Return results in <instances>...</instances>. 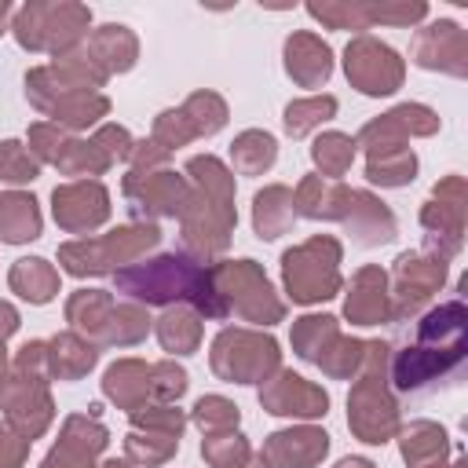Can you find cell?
Returning a JSON list of instances; mask_svg holds the SVG:
<instances>
[{
	"instance_id": "obj_1",
	"label": "cell",
	"mask_w": 468,
	"mask_h": 468,
	"mask_svg": "<svg viewBox=\"0 0 468 468\" xmlns=\"http://www.w3.org/2000/svg\"><path fill=\"white\" fill-rule=\"evenodd\" d=\"M464 358V307L446 303L431 311L417 325V340L406 344L395 358V384L399 391H428L446 373L461 369Z\"/></svg>"
},
{
	"instance_id": "obj_2",
	"label": "cell",
	"mask_w": 468,
	"mask_h": 468,
	"mask_svg": "<svg viewBox=\"0 0 468 468\" xmlns=\"http://www.w3.org/2000/svg\"><path fill=\"white\" fill-rule=\"evenodd\" d=\"M121 289H128L132 296L146 300V303H161L168 296H190L201 311L208 314H223V307L212 300L208 285H205V274L194 271L186 260L179 256H161V260H150L146 267H135V271H124L121 278Z\"/></svg>"
},
{
	"instance_id": "obj_3",
	"label": "cell",
	"mask_w": 468,
	"mask_h": 468,
	"mask_svg": "<svg viewBox=\"0 0 468 468\" xmlns=\"http://www.w3.org/2000/svg\"><path fill=\"white\" fill-rule=\"evenodd\" d=\"M0 176L22 183V179H33L37 176V165L18 157V143H4L0 146Z\"/></svg>"
}]
</instances>
